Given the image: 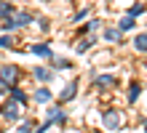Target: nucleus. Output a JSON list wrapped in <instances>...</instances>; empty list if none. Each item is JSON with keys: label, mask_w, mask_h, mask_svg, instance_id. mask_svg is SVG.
I'll use <instances>...</instances> for the list:
<instances>
[{"label": "nucleus", "mask_w": 147, "mask_h": 133, "mask_svg": "<svg viewBox=\"0 0 147 133\" xmlns=\"http://www.w3.org/2000/svg\"><path fill=\"white\" fill-rule=\"evenodd\" d=\"M32 53L40 59H54V53H51V48L46 45V43H38V45H32Z\"/></svg>", "instance_id": "nucleus-7"}, {"label": "nucleus", "mask_w": 147, "mask_h": 133, "mask_svg": "<svg viewBox=\"0 0 147 133\" xmlns=\"http://www.w3.org/2000/svg\"><path fill=\"white\" fill-rule=\"evenodd\" d=\"M11 13H13L11 3H0V19H11Z\"/></svg>", "instance_id": "nucleus-15"}, {"label": "nucleus", "mask_w": 147, "mask_h": 133, "mask_svg": "<svg viewBox=\"0 0 147 133\" xmlns=\"http://www.w3.org/2000/svg\"><path fill=\"white\" fill-rule=\"evenodd\" d=\"M0 114L8 120V122H16L19 120V104H13V101H5L3 106H0Z\"/></svg>", "instance_id": "nucleus-2"}, {"label": "nucleus", "mask_w": 147, "mask_h": 133, "mask_svg": "<svg viewBox=\"0 0 147 133\" xmlns=\"http://www.w3.org/2000/svg\"><path fill=\"white\" fill-rule=\"evenodd\" d=\"M75 93H78V80H70V83L62 88V93H59V101H62V104H64V101H72Z\"/></svg>", "instance_id": "nucleus-4"}, {"label": "nucleus", "mask_w": 147, "mask_h": 133, "mask_svg": "<svg viewBox=\"0 0 147 133\" xmlns=\"http://www.w3.org/2000/svg\"><path fill=\"white\" fill-rule=\"evenodd\" d=\"M91 11H88V8H86V11H80V13H75V21H83L86 19V16H88Z\"/></svg>", "instance_id": "nucleus-22"}, {"label": "nucleus", "mask_w": 147, "mask_h": 133, "mask_svg": "<svg viewBox=\"0 0 147 133\" xmlns=\"http://www.w3.org/2000/svg\"><path fill=\"white\" fill-rule=\"evenodd\" d=\"M105 40H110V43H118L120 40V29H105V35H102Z\"/></svg>", "instance_id": "nucleus-14"}, {"label": "nucleus", "mask_w": 147, "mask_h": 133, "mask_svg": "<svg viewBox=\"0 0 147 133\" xmlns=\"http://www.w3.org/2000/svg\"><path fill=\"white\" fill-rule=\"evenodd\" d=\"M139 91H142V85L139 83H131V88H128V104H134L136 99H139Z\"/></svg>", "instance_id": "nucleus-11"}, {"label": "nucleus", "mask_w": 147, "mask_h": 133, "mask_svg": "<svg viewBox=\"0 0 147 133\" xmlns=\"http://www.w3.org/2000/svg\"><path fill=\"white\" fill-rule=\"evenodd\" d=\"M144 130H147V122H144Z\"/></svg>", "instance_id": "nucleus-23"}, {"label": "nucleus", "mask_w": 147, "mask_h": 133, "mask_svg": "<svg viewBox=\"0 0 147 133\" xmlns=\"http://www.w3.org/2000/svg\"><path fill=\"white\" fill-rule=\"evenodd\" d=\"M32 75H35L40 83H51V80H54V72H51L48 67H35V69H32Z\"/></svg>", "instance_id": "nucleus-6"}, {"label": "nucleus", "mask_w": 147, "mask_h": 133, "mask_svg": "<svg viewBox=\"0 0 147 133\" xmlns=\"http://www.w3.org/2000/svg\"><path fill=\"white\" fill-rule=\"evenodd\" d=\"M96 27H99V21H88V24H86L83 29H80V35H88L91 29H96Z\"/></svg>", "instance_id": "nucleus-20"}, {"label": "nucleus", "mask_w": 147, "mask_h": 133, "mask_svg": "<svg viewBox=\"0 0 147 133\" xmlns=\"http://www.w3.org/2000/svg\"><path fill=\"white\" fill-rule=\"evenodd\" d=\"M54 67H56V69H70L72 61H67V59H54Z\"/></svg>", "instance_id": "nucleus-17"}, {"label": "nucleus", "mask_w": 147, "mask_h": 133, "mask_svg": "<svg viewBox=\"0 0 147 133\" xmlns=\"http://www.w3.org/2000/svg\"><path fill=\"white\" fill-rule=\"evenodd\" d=\"M16 133H32V120H27L22 128H16Z\"/></svg>", "instance_id": "nucleus-21"}, {"label": "nucleus", "mask_w": 147, "mask_h": 133, "mask_svg": "<svg viewBox=\"0 0 147 133\" xmlns=\"http://www.w3.org/2000/svg\"><path fill=\"white\" fill-rule=\"evenodd\" d=\"M51 99H54V96H51V91H48V88H38V91H35V101H40V104H48Z\"/></svg>", "instance_id": "nucleus-8"}, {"label": "nucleus", "mask_w": 147, "mask_h": 133, "mask_svg": "<svg viewBox=\"0 0 147 133\" xmlns=\"http://www.w3.org/2000/svg\"><path fill=\"white\" fill-rule=\"evenodd\" d=\"M91 45H94V37H83L80 43H78V51H80V53H83V51H88Z\"/></svg>", "instance_id": "nucleus-16"}, {"label": "nucleus", "mask_w": 147, "mask_h": 133, "mask_svg": "<svg viewBox=\"0 0 147 133\" xmlns=\"http://www.w3.org/2000/svg\"><path fill=\"white\" fill-rule=\"evenodd\" d=\"M142 11H144V5H142V3H136V5L131 8V11H128V16H131V19H136V16H139Z\"/></svg>", "instance_id": "nucleus-19"}, {"label": "nucleus", "mask_w": 147, "mask_h": 133, "mask_svg": "<svg viewBox=\"0 0 147 133\" xmlns=\"http://www.w3.org/2000/svg\"><path fill=\"white\" fill-rule=\"evenodd\" d=\"M96 85L99 88H110V85H115V77H112V75H99L96 77Z\"/></svg>", "instance_id": "nucleus-10"}, {"label": "nucleus", "mask_w": 147, "mask_h": 133, "mask_svg": "<svg viewBox=\"0 0 147 133\" xmlns=\"http://www.w3.org/2000/svg\"><path fill=\"white\" fill-rule=\"evenodd\" d=\"M11 101L13 104H27V96H24V91H19V88H11Z\"/></svg>", "instance_id": "nucleus-9"}, {"label": "nucleus", "mask_w": 147, "mask_h": 133, "mask_svg": "<svg viewBox=\"0 0 147 133\" xmlns=\"http://www.w3.org/2000/svg\"><path fill=\"white\" fill-rule=\"evenodd\" d=\"M19 77H22V69L16 67V64L0 67V91H11V88H16Z\"/></svg>", "instance_id": "nucleus-1"}, {"label": "nucleus", "mask_w": 147, "mask_h": 133, "mask_svg": "<svg viewBox=\"0 0 147 133\" xmlns=\"http://www.w3.org/2000/svg\"><path fill=\"white\" fill-rule=\"evenodd\" d=\"M35 16H32L30 11H13V16H11V24H13V29L16 27H27Z\"/></svg>", "instance_id": "nucleus-3"}, {"label": "nucleus", "mask_w": 147, "mask_h": 133, "mask_svg": "<svg viewBox=\"0 0 147 133\" xmlns=\"http://www.w3.org/2000/svg\"><path fill=\"white\" fill-rule=\"evenodd\" d=\"M105 128L107 130H118L120 128V114L118 112H107L105 114Z\"/></svg>", "instance_id": "nucleus-5"}, {"label": "nucleus", "mask_w": 147, "mask_h": 133, "mask_svg": "<svg viewBox=\"0 0 147 133\" xmlns=\"http://www.w3.org/2000/svg\"><path fill=\"white\" fill-rule=\"evenodd\" d=\"M134 24H136V21L131 19V16H123V19H120V27H118V29H120V32H128V29H134Z\"/></svg>", "instance_id": "nucleus-13"}, {"label": "nucleus", "mask_w": 147, "mask_h": 133, "mask_svg": "<svg viewBox=\"0 0 147 133\" xmlns=\"http://www.w3.org/2000/svg\"><path fill=\"white\" fill-rule=\"evenodd\" d=\"M13 45V37L11 35H3V37H0V48H11Z\"/></svg>", "instance_id": "nucleus-18"}, {"label": "nucleus", "mask_w": 147, "mask_h": 133, "mask_svg": "<svg viewBox=\"0 0 147 133\" xmlns=\"http://www.w3.org/2000/svg\"><path fill=\"white\" fill-rule=\"evenodd\" d=\"M0 3H3V0H0Z\"/></svg>", "instance_id": "nucleus-24"}, {"label": "nucleus", "mask_w": 147, "mask_h": 133, "mask_svg": "<svg viewBox=\"0 0 147 133\" xmlns=\"http://www.w3.org/2000/svg\"><path fill=\"white\" fill-rule=\"evenodd\" d=\"M134 48L136 51H147V35H136V37H134Z\"/></svg>", "instance_id": "nucleus-12"}]
</instances>
